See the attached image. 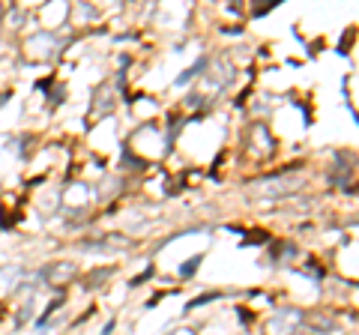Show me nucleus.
Returning <instances> with one entry per match:
<instances>
[{"mask_svg": "<svg viewBox=\"0 0 359 335\" xmlns=\"http://www.w3.org/2000/svg\"><path fill=\"white\" fill-rule=\"evenodd\" d=\"M198 264H201V257H192V261H186V264L179 267V275H183V278L195 275V269H198Z\"/></svg>", "mask_w": 359, "mask_h": 335, "instance_id": "f257e3e1", "label": "nucleus"}]
</instances>
